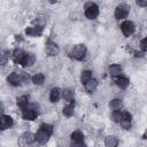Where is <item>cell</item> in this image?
Listing matches in <instances>:
<instances>
[{
	"label": "cell",
	"instance_id": "ac0fdd59",
	"mask_svg": "<svg viewBox=\"0 0 147 147\" xmlns=\"http://www.w3.org/2000/svg\"><path fill=\"white\" fill-rule=\"evenodd\" d=\"M105 145L107 147H117L118 145V139L115 136H108L105 139Z\"/></svg>",
	"mask_w": 147,
	"mask_h": 147
},
{
	"label": "cell",
	"instance_id": "ba28073f",
	"mask_svg": "<svg viewBox=\"0 0 147 147\" xmlns=\"http://www.w3.org/2000/svg\"><path fill=\"white\" fill-rule=\"evenodd\" d=\"M34 61H36V57L32 53H25L21 61V64H22V67L26 68V67H31L34 63Z\"/></svg>",
	"mask_w": 147,
	"mask_h": 147
},
{
	"label": "cell",
	"instance_id": "7402d4cb",
	"mask_svg": "<svg viewBox=\"0 0 147 147\" xmlns=\"http://www.w3.org/2000/svg\"><path fill=\"white\" fill-rule=\"evenodd\" d=\"M17 106L22 109H26L29 107V98L25 95H22L20 98H17Z\"/></svg>",
	"mask_w": 147,
	"mask_h": 147
},
{
	"label": "cell",
	"instance_id": "5b68a950",
	"mask_svg": "<svg viewBox=\"0 0 147 147\" xmlns=\"http://www.w3.org/2000/svg\"><path fill=\"white\" fill-rule=\"evenodd\" d=\"M34 140H36L34 134H32L31 132H24V133L20 137V139H18V144H20V146L24 147V146H28V145L32 144Z\"/></svg>",
	"mask_w": 147,
	"mask_h": 147
},
{
	"label": "cell",
	"instance_id": "277c9868",
	"mask_svg": "<svg viewBox=\"0 0 147 147\" xmlns=\"http://www.w3.org/2000/svg\"><path fill=\"white\" fill-rule=\"evenodd\" d=\"M121 30H122V32L125 37H130V36L133 34V32L136 30V26L131 21H124L121 24Z\"/></svg>",
	"mask_w": 147,
	"mask_h": 147
},
{
	"label": "cell",
	"instance_id": "3957f363",
	"mask_svg": "<svg viewBox=\"0 0 147 147\" xmlns=\"http://www.w3.org/2000/svg\"><path fill=\"white\" fill-rule=\"evenodd\" d=\"M130 11V6L126 3H119L116 8H115V17L117 20H124L127 17Z\"/></svg>",
	"mask_w": 147,
	"mask_h": 147
},
{
	"label": "cell",
	"instance_id": "ffe728a7",
	"mask_svg": "<svg viewBox=\"0 0 147 147\" xmlns=\"http://www.w3.org/2000/svg\"><path fill=\"white\" fill-rule=\"evenodd\" d=\"M129 84H130V80H129V78H126V77H118L117 79H116V85L119 87V88H122V90H125L127 86H129Z\"/></svg>",
	"mask_w": 147,
	"mask_h": 147
},
{
	"label": "cell",
	"instance_id": "cb8c5ba5",
	"mask_svg": "<svg viewBox=\"0 0 147 147\" xmlns=\"http://www.w3.org/2000/svg\"><path fill=\"white\" fill-rule=\"evenodd\" d=\"M109 107H110V109H111L113 111L119 110V109L122 108V101H121L119 99H114V100H111V101H110Z\"/></svg>",
	"mask_w": 147,
	"mask_h": 147
},
{
	"label": "cell",
	"instance_id": "9a60e30c",
	"mask_svg": "<svg viewBox=\"0 0 147 147\" xmlns=\"http://www.w3.org/2000/svg\"><path fill=\"white\" fill-rule=\"evenodd\" d=\"M84 85H85V90H86L87 92L92 93V92H94V91L96 90V87H98V80L94 79V78H91V79H90L87 83H85Z\"/></svg>",
	"mask_w": 147,
	"mask_h": 147
},
{
	"label": "cell",
	"instance_id": "7c38bea8",
	"mask_svg": "<svg viewBox=\"0 0 147 147\" xmlns=\"http://www.w3.org/2000/svg\"><path fill=\"white\" fill-rule=\"evenodd\" d=\"M119 123H121L123 129L129 130L130 126H131V115L129 113H123V116H122V119H121Z\"/></svg>",
	"mask_w": 147,
	"mask_h": 147
},
{
	"label": "cell",
	"instance_id": "7a4b0ae2",
	"mask_svg": "<svg viewBox=\"0 0 147 147\" xmlns=\"http://www.w3.org/2000/svg\"><path fill=\"white\" fill-rule=\"evenodd\" d=\"M86 54V47L83 45V44H79V45H76L71 48L69 55L76 60H82Z\"/></svg>",
	"mask_w": 147,
	"mask_h": 147
},
{
	"label": "cell",
	"instance_id": "d4e9b609",
	"mask_svg": "<svg viewBox=\"0 0 147 147\" xmlns=\"http://www.w3.org/2000/svg\"><path fill=\"white\" fill-rule=\"evenodd\" d=\"M91 78H92V72L88 71V70H84V71L80 74V82H82L83 84L87 83Z\"/></svg>",
	"mask_w": 147,
	"mask_h": 147
},
{
	"label": "cell",
	"instance_id": "4fadbf2b",
	"mask_svg": "<svg viewBox=\"0 0 147 147\" xmlns=\"http://www.w3.org/2000/svg\"><path fill=\"white\" fill-rule=\"evenodd\" d=\"M62 96H63V99L67 101V102H74V100H75V92H74V90H71V88H65L63 92H62Z\"/></svg>",
	"mask_w": 147,
	"mask_h": 147
},
{
	"label": "cell",
	"instance_id": "8992f818",
	"mask_svg": "<svg viewBox=\"0 0 147 147\" xmlns=\"http://www.w3.org/2000/svg\"><path fill=\"white\" fill-rule=\"evenodd\" d=\"M13 125V118L8 115H1L0 116V130H7Z\"/></svg>",
	"mask_w": 147,
	"mask_h": 147
},
{
	"label": "cell",
	"instance_id": "2e32d148",
	"mask_svg": "<svg viewBox=\"0 0 147 147\" xmlns=\"http://www.w3.org/2000/svg\"><path fill=\"white\" fill-rule=\"evenodd\" d=\"M74 111H75V103L74 102H70L67 106H64L63 110H62V113L65 117H71L74 115Z\"/></svg>",
	"mask_w": 147,
	"mask_h": 147
},
{
	"label": "cell",
	"instance_id": "83f0119b",
	"mask_svg": "<svg viewBox=\"0 0 147 147\" xmlns=\"http://www.w3.org/2000/svg\"><path fill=\"white\" fill-rule=\"evenodd\" d=\"M8 61V52H0V65L6 64Z\"/></svg>",
	"mask_w": 147,
	"mask_h": 147
},
{
	"label": "cell",
	"instance_id": "6da1fadb",
	"mask_svg": "<svg viewBox=\"0 0 147 147\" xmlns=\"http://www.w3.org/2000/svg\"><path fill=\"white\" fill-rule=\"evenodd\" d=\"M84 9H85V16L88 20H95L99 15V7L92 1L86 2L84 6Z\"/></svg>",
	"mask_w": 147,
	"mask_h": 147
},
{
	"label": "cell",
	"instance_id": "8fae6325",
	"mask_svg": "<svg viewBox=\"0 0 147 147\" xmlns=\"http://www.w3.org/2000/svg\"><path fill=\"white\" fill-rule=\"evenodd\" d=\"M34 138L39 144H46L48 141V139H49V134L47 132H45L44 130L39 129V131L34 134Z\"/></svg>",
	"mask_w": 147,
	"mask_h": 147
},
{
	"label": "cell",
	"instance_id": "52a82bcc",
	"mask_svg": "<svg viewBox=\"0 0 147 147\" xmlns=\"http://www.w3.org/2000/svg\"><path fill=\"white\" fill-rule=\"evenodd\" d=\"M46 53L49 56H56L60 53V48H59V46L55 42L49 41V42L46 44Z\"/></svg>",
	"mask_w": 147,
	"mask_h": 147
},
{
	"label": "cell",
	"instance_id": "f546056e",
	"mask_svg": "<svg viewBox=\"0 0 147 147\" xmlns=\"http://www.w3.org/2000/svg\"><path fill=\"white\" fill-rule=\"evenodd\" d=\"M71 147H86L84 141H71Z\"/></svg>",
	"mask_w": 147,
	"mask_h": 147
},
{
	"label": "cell",
	"instance_id": "5bb4252c",
	"mask_svg": "<svg viewBox=\"0 0 147 147\" xmlns=\"http://www.w3.org/2000/svg\"><path fill=\"white\" fill-rule=\"evenodd\" d=\"M61 90L59 88V87H54V88H52V91H51V93H49V100L52 101V102H57L59 100H60V98H61Z\"/></svg>",
	"mask_w": 147,
	"mask_h": 147
},
{
	"label": "cell",
	"instance_id": "836d02e7",
	"mask_svg": "<svg viewBox=\"0 0 147 147\" xmlns=\"http://www.w3.org/2000/svg\"><path fill=\"white\" fill-rule=\"evenodd\" d=\"M3 110H5V107H3L2 102H0V116H1V114L3 113Z\"/></svg>",
	"mask_w": 147,
	"mask_h": 147
},
{
	"label": "cell",
	"instance_id": "e0dca14e",
	"mask_svg": "<svg viewBox=\"0 0 147 147\" xmlns=\"http://www.w3.org/2000/svg\"><path fill=\"white\" fill-rule=\"evenodd\" d=\"M24 54H25V52H24L23 49H21V48H16V49L14 51V53H13V59H14V61H15L16 63L21 64V61H22Z\"/></svg>",
	"mask_w": 147,
	"mask_h": 147
},
{
	"label": "cell",
	"instance_id": "4dcf8cb0",
	"mask_svg": "<svg viewBox=\"0 0 147 147\" xmlns=\"http://www.w3.org/2000/svg\"><path fill=\"white\" fill-rule=\"evenodd\" d=\"M146 42H147V39H146V38H144V39H141V41H140V48H141V51H142V52H145V51L147 49V46H146Z\"/></svg>",
	"mask_w": 147,
	"mask_h": 147
},
{
	"label": "cell",
	"instance_id": "d6a6232c",
	"mask_svg": "<svg viewBox=\"0 0 147 147\" xmlns=\"http://www.w3.org/2000/svg\"><path fill=\"white\" fill-rule=\"evenodd\" d=\"M145 55V52H136L134 53V56L136 57H142Z\"/></svg>",
	"mask_w": 147,
	"mask_h": 147
},
{
	"label": "cell",
	"instance_id": "603a6c76",
	"mask_svg": "<svg viewBox=\"0 0 147 147\" xmlns=\"http://www.w3.org/2000/svg\"><path fill=\"white\" fill-rule=\"evenodd\" d=\"M31 80H32V83L34 85H41L44 83V80H45V76L41 72H38V74H36V75H33L31 77Z\"/></svg>",
	"mask_w": 147,
	"mask_h": 147
},
{
	"label": "cell",
	"instance_id": "1f68e13d",
	"mask_svg": "<svg viewBox=\"0 0 147 147\" xmlns=\"http://www.w3.org/2000/svg\"><path fill=\"white\" fill-rule=\"evenodd\" d=\"M137 5L140 6V7H146L147 6V1L146 0L145 1H137Z\"/></svg>",
	"mask_w": 147,
	"mask_h": 147
},
{
	"label": "cell",
	"instance_id": "484cf974",
	"mask_svg": "<svg viewBox=\"0 0 147 147\" xmlns=\"http://www.w3.org/2000/svg\"><path fill=\"white\" fill-rule=\"evenodd\" d=\"M71 141H84V134L80 131H75L71 133Z\"/></svg>",
	"mask_w": 147,
	"mask_h": 147
},
{
	"label": "cell",
	"instance_id": "30bf717a",
	"mask_svg": "<svg viewBox=\"0 0 147 147\" xmlns=\"http://www.w3.org/2000/svg\"><path fill=\"white\" fill-rule=\"evenodd\" d=\"M37 116H38V113L34 111L33 109L29 108V107L26 109H23V111H22V117L26 121H33Z\"/></svg>",
	"mask_w": 147,
	"mask_h": 147
},
{
	"label": "cell",
	"instance_id": "d6986e66",
	"mask_svg": "<svg viewBox=\"0 0 147 147\" xmlns=\"http://www.w3.org/2000/svg\"><path fill=\"white\" fill-rule=\"evenodd\" d=\"M41 30H42L41 26H37V28L30 26V28H26V29H25V33H26L28 36H32V37H34V36H40V34H41Z\"/></svg>",
	"mask_w": 147,
	"mask_h": 147
},
{
	"label": "cell",
	"instance_id": "9c48e42d",
	"mask_svg": "<svg viewBox=\"0 0 147 147\" xmlns=\"http://www.w3.org/2000/svg\"><path fill=\"white\" fill-rule=\"evenodd\" d=\"M7 82H8L10 85H13V86H18V85H21L22 79H21L20 74H17V72H11V74L7 77Z\"/></svg>",
	"mask_w": 147,
	"mask_h": 147
},
{
	"label": "cell",
	"instance_id": "f1b7e54d",
	"mask_svg": "<svg viewBox=\"0 0 147 147\" xmlns=\"http://www.w3.org/2000/svg\"><path fill=\"white\" fill-rule=\"evenodd\" d=\"M40 129H41V130H44L45 132H47L49 136L53 133V126H52V125H49V124L44 123V124H41V125H40Z\"/></svg>",
	"mask_w": 147,
	"mask_h": 147
},
{
	"label": "cell",
	"instance_id": "44dd1931",
	"mask_svg": "<svg viewBox=\"0 0 147 147\" xmlns=\"http://www.w3.org/2000/svg\"><path fill=\"white\" fill-rule=\"evenodd\" d=\"M121 71H122V68H121L119 64H113V65L109 67V75H110L111 77H117V76H119Z\"/></svg>",
	"mask_w": 147,
	"mask_h": 147
},
{
	"label": "cell",
	"instance_id": "4316f807",
	"mask_svg": "<svg viewBox=\"0 0 147 147\" xmlns=\"http://www.w3.org/2000/svg\"><path fill=\"white\" fill-rule=\"evenodd\" d=\"M122 116H123V113L121 110H116V111H113L111 114V119L116 123H119L121 119H122Z\"/></svg>",
	"mask_w": 147,
	"mask_h": 147
}]
</instances>
